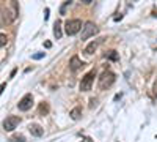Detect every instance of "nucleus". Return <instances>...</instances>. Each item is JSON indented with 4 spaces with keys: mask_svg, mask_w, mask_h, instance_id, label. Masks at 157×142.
I'll return each mask as SVG.
<instances>
[{
    "mask_svg": "<svg viewBox=\"0 0 157 142\" xmlns=\"http://www.w3.org/2000/svg\"><path fill=\"white\" fill-rule=\"evenodd\" d=\"M17 16V5L16 2L0 3V24H11Z\"/></svg>",
    "mask_w": 157,
    "mask_h": 142,
    "instance_id": "1",
    "label": "nucleus"
},
{
    "mask_svg": "<svg viewBox=\"0 0 157 142\" xmlns=\"http://www.w3.org/2000/svg\"><path fill=\"white\" fill-rule=\"evenodd\" d=\"M115 74L112 73V71H109V70H105V71H102V74L99 76V88L101 90H107V88H110L112 85H113V82H115Z\"/></svg>",
    "mask_w": 157,
    "mask_h": 142,
    "instance_id": "2",
    "label": "nucleus"
},
{
    "mask_svg": "<svg viewBox=\"0 0 157 142\" xmlns=\"http://www.w3.org/2000/svg\"><path fill=\"white\" fill-rule=\"evenodd\" d=\"M96 77V70H91L88 71L80 81V90L82 92H88V90H91V85H93V81Z\"/></svg>",
    "mask_w": 157,
    "mask_h": 142,
    "instance_id": "3",
    "label": "nucleus"
},
{
    "mask_svg": "<svg viewBox=\"0 0 157 142\" xmlns=\"http://www.w3.org/2000/svg\"><path fill=\"white\" fill-rule=\"evenodd\" d=\"M82 29V21L80 19H69L64 24V30H66L68 35H75L78 33Z\"/></svg>",
    "mask_w": 157,
    "mask_h": 142,
    "instance_id": "4",
    "label": "nucleus"
},
{
    "mask_svg": "<svg viewBox=\"0 0 157 142\" xmlns=\"http://www.w3.org/2000/svg\"><path fill=\"white\" fill-rule=\"evenodd\" d=\"M98 33V27H96V24L94 22H85V25L82 27V40H88L90 36H94Z\"/></svg>",
    "mask_w": 157,
    "mask_h": 142,
    "instance_id": "5",
    "label": "nucleus"
},
{
    "mask_svg": "<svg viewBox=\"0 0 157 142\" xmlns=\"http://www.w3.org/2000/svg\"><path fill=\"white\" fill-rule=\"evenodd\" d=\"M19 123H21L19 117H16V115H8V117L3 120V130L5 131H13Z\"/></svg>",
    "mask_w": 157,
    "mask_h": 142,
    "instance_id": "6",
    "label": "nucleus"
},
{
    "mask_svg": "<svg viewBox=\"0 0 157 142\" xmlns=\"http://www.w3.org/2000/svg\"><path fill=\"white\" fill-rule=\"evenodd\" d=\"M17 106H19V109L24 111V112L29 111V109H32V106H33V96H32L30 93H27V95H25V96L19 101Z\"/></svg>",
    "mask_w": 157,
    "mask_h": 142,
    "instance_id": "7",
    "label": "nucleus"
},
{
    "mask_svg": "<svg viewBox=\"0 0 157 142\" xmlns=\"http://www.w3.org/2000/svg\"><path fill=\"white\" fill-rule=\"evenodd\" d=\"M29 130H30V133L33 134V136H36V137H41L43 134H44V130L39 125H36V123H32L30 126H29Z\"/></svg>",
    "mask_w": 157,
    "mask_h": 142,
    "instance_id": "8",
    "label": "nucleus"
},
{
    "mask_svg": "<svg viewBox=\"0 0 157 142\" xmlns=\"http://www.w3.org/2000/svg\"><path fill=\"white\" fill-rule=\"evenodd\" d=\"M69 67H71V70H72V71H77L80 67H83V62H82L80 59H78L77 55H74V57L71 59V62H69Z\"/></svg>",
    "mask_w": 157,
    "mask_h": 142,
    "instance_id": "9",
    "label": "nucleus"
},
{
    "mask_svg": "<svg viewBox=\"0 0 157 142\" xmlns=\"http://www.w3.org/2000/svg\"><path fill=\"white\" fill-rule=\"evenodd\" d=\"M54 35H55V38L57 40H60L61 38V22L60 21H55V25H54Z\"/></svg>",
    "mask_w": 157,
    "mask_h": 142,
    "instance_id": "10",
    "label": "nucleus"
},
{
    "mask_svg": "<svg viewBox=\"0 0 157 142\" xmlns=\"http://www.w3.org/2000/svg\"><path fill=\"white\" fill-rule=\"evenodd\" d=\"M96 49H98V43L93 41V43H90V44L85 47V54H86V55H91V54H94Z\"/></svg>",
    "mask_w": 157,
    "mask_h": 142,
    "instance_id": "11",
    "label": "nucleus"
},
{
    "mask_svg": "<svg viewBox=\"0 0 157 142\" xmlns=\"http://www.w3.org/2000/svg\"><path fill=\"white\" fill-rule=\"evenodd\" d=\"M69 115H71L72 120H78V119H80V115H82V108H74Z\"/></svg>",
    "mask_w": 157,
    "mask_h": 142,
    "instance_id": "12",
    "label": "nucleus"
},
{
    "mask_svg": "<svg viewBox=\"0 0 157 142\" xmlns=\"http://www.w3.org/2000/svg\"><path fill=\"white\" fill-rule=\"evenodd\" d=\"M47 112H49V104L47 103H43V104L39 106V115L44 117V115H47Z\"/></svg>",
    "mask_w": 157,
    "mask_h": 142,
    "instance_id": "13",
    "label": "nucleus"
},
{
    "mask_svg": "<svg viewBox=\"0 0 157 142\" xmlns=\"http://www.w3.org/2000/svg\"><path fill=\"white\" fill-rule=\"evenodd\" d=\"M10 140L11 142H25V136L24 134H14V136H11Z\"/></svg>",
    "mask_w": 157,
    "mask_h": 142,
    "instance_id": "14",
    "label": "nucleus"
},
{
    "mask_svg": "<svg viewBox=\"0 0 157 142\" xmlns=\"http://www.w3.org/2000/svg\"><path fill=\"white\" fill-rule=\"evenodd\" d=\"M8 43V36L5 33H0V47H3Z\"/></svg>",
    "mask_w": 157,
    "mask_h": 142,
    "instance_id": "15",
    "label": "nucleus"
},
{
    "mask_svg": "<svg viewBox=\"0 0 157 142\" xmlns=\"http://www.w3.org/2000/svg\"><path fill=\"white\" fill-rule=\"evenodd\" d=\"M105 57H109L110 60H118V54L115 52V51H110V52H109Z\"/></svg>",
    "mask_w": 157,
    "mask_h": 142,
    "instance_id": "16",
    "label": "nucleus"
},
{
    "mask_svg": "<svg viewBox=\"0 0 157 142\" xmlns=\"http://www.w3.org/2000/svg\"><path fill=\"white\" fill-rule=\"evenodd\" d=\"M43 57H44V52H38V54H33L32 55L33 60H39V59H43Z\"/></svg>",
    "mask_w": 157,
    "mask_h": 142,
    "instance_id": "17",
    "label": "nucleus"
},
{
    "mask_svg": "<svg viewBox=\"0 0 157 142\" xmlns=\"http://www.w3.org/2000/svg\"><path fill=\"white\" fill-rule=\"evenodd\" d=\"M152 90H154V96L157 98V81L154 82V87H152Z\"/></svg>",
    "mask_w": 157,
    "mask_h": 142,
    "instance_id": "18",
    "label": "nucleus"
},
{
    "mask_svg": "<svg viewBox=\"0 0 157 142\" xmlns=\"http://www.w3.org/2000/svg\"><path fill=\"white\" fill-rule=\"evenodd\" d=\"M5 88H6V84H2V85H0V96H2V93H3Z\"/></svg>",
    "mask_w": 157,
    "mask_h": 142,
    "instance_id": "19",
    "label": "nucleus"
},
{
    "mask_svg": "<svg viewBox=\"0 0 157 142\" xmlns=\"http://www.w3.org/2000/svg\"><path fill=\"white\" fill-rule=\"evenodd\" d=\"M154 16H157V13H155V14H154Z\"/></svg>",
    "mask_w": 157,
    "mask_h": 142,
    "instance_id": "20",
    "label": "nucleus"
}]
</instances>
